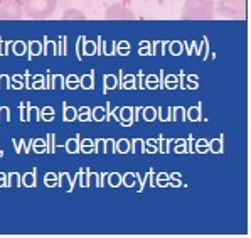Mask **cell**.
Wrapping results in <instances>:
<instances>
[{
  "label": "cell",
  "instance_id": "6da1fadb",
  "mask_svg": "<svg viewBox=\"0 0 251 238\" xmlns=\"http://www.w3.org/2000/svg\"><path fill=\"white\" fill-rule=\"evenodd\" d=\"M180 17L184 21H211L214 19V2L212 0H185Z\"/></svg>",
  "mask_w": 251,
  "mask_h": 238
},
{
  "label": "cell",
  "instance_id": "277c9868",
  "mask_svg": "<svg viewBox=\"0 0 251 238\" xmlns=\"http://www.w3.org/2000/svg\"><path fill=\"white\" fill-rule=\"evenodd\" d=\"M105 19L106 21H135L137 15L123 3H113L106 9Z\"/></svg>",
  "mask_w": 251,
  "mask_h": 238
},
{
  "label": "cell",
  "instance_id": "7a4b0ae2",
  "mask_svg": "<svg viewBox=\"0 0 251 238\" xmlns=\"http://www.w3.org/2000/svg\"><path fill=\"white\" fill-rule=\"evenodd\" d=\"M22 3H24V17L42 21L54 14L57 0H22Z\"/></svg>",
  "mask_w": 251,
  "mask_h": 238
},
{
  "label": "cell",
  "instance_id": "5b68a950",
  "mask_svg": "<svg viewBox=\"0 0 251 238\" xmlns=\"http://www.w3.org/2000/svg\"><path fill=\"white\" fill-rule=\"evenodd\" d=\"M63 19L64 21H69V19H79V21H84L86 15H84L81 10H76V9H69L66 12L63 14Z\"/></svg>",
  "mask_w": 251,
  "mask_h": 238
},
{
  "label": "cell",
  "instance_id": "3957f363",
  "mask_svg": "<svg viewBox=\"0 0 251 238\" xmlns=\"http://www.w3.org/2000/svg\"><path fill=\"white\" fill-rule=\"evenodd\" d=\"M24 17L22 0H0V21H19Z\"/></svg>",
  "mask_w": 251,
  "mask_h": 238
}]
</instances>
